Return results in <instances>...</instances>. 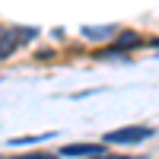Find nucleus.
I'll use <instances>...</instances> for the list:
<instances>
[{
    "instance_id": "20e7f679",
    "label": "nucleus",
    "mask_w": 159,
    "mask_h": 159,
    "mask_svg": "<svg viewBox=\"0 0 159 159\" xmlns=\"http://www.w3.org/2000/svg\"><path fill=\"white\" fill-rule=\"evenodd\" d=\"M111 32H115V25H86V29H83V35H86V38H92V42L111 38Z\"/></svg>"
},
{
    "instance_id": "7ed1b4c3",
    "label": "nucleus",
    "mask_w": 159,
    "mask_h": 159,
    "mask_svg": "<svg viewBox=\"0 0 159 159\" xmlns=\"http://www.w3.org/2000/svg\"><path fill=\"white\" fill-rule=\"evenodd\" d=\"M19 48V38H16V32H0V61H7L13 51Z\"/></svg>"
},
{
    "instance_id": "423d86ee",
    "label": "nucleus",
    "mask_w": 159,
    "mask_h": 159,
    "mask_svg": "<svg viewBox=\"0 0 159 159\" xmlns=\"http://www.w3.org/2000/svg\"><path fill=\"white\" fill-rule=\"evenodd\" d=\"M16 159H54V156H48V153H25V156H16Z\"/></svg>"
},
{
    "instance_id": "0eeeda50",
    "label": "nucleus",
    "mask_w": 159,
    "mask_h": 159,
    "mask_svg": "<svg viewBox=\"0 0 159 159\" xmlns=\"http://www.w3.org/2000/svg\"><path fill=\"white\" fill-rule=\"evenodd\" d=\"M111 159H147V156H111Z\"/></svg>"
},
{
    "instance_id": "f257e3e1",
    "label": "nucleus",
    "mask_w": 159,
    "mask_h": 159,
    "mask_svg": "<svg viewBox=\"0 0 159 159\" xmlns=\"http://www.w3.org/2000/svg\"><path fill=\"white\" fill-rule=\"evenodd\" d=\"M147 137H153V127L130 124V127H118V130H111V134H105V143H140Z\"/></svg>"
},
{
    "instance_id": "39448f33",
    "label": "nucleus",
    "mask_w": 159,
    "mask_h": 159,
    "mask_svg": "<svg viewBox=\"0 0 159 159\" xmlns=\"http://www.w3.org/2000/svg\"><path fill=\"white\" fill-rule=\"evenodd\" d=\"M137 45H143V38L137 32H124L121 38H118V48H137Z\"/></svg>"
},
{
    "instance_id": "f03ea898",
    "label": "nucleus",
    "mask_w": 159,
    "mask_h": 159,
    "mask_svg": "<svg viewBox=\"0 0 159 159\" xmlns=\"http://www.w3.org/2000/svg\"><path fill=\"white\" fill-rule=\"evenodd\" d=\"M61 153L73 156V159H99V156H105V143H67Z\"/></svg>"
}]
</instances>
